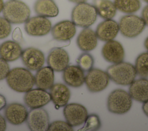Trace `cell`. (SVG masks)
Returning a JSON list of instances; mask_svg holds the SVG:
<instances>
[{
  "label": "cell",
  "instance_id": "obj_1",
  "mask_svg": "<svg viewBox=\"0 0 148 131\" xmlns=\"http://www.w3.org/2000/svg\"><path fill=\"white\" fill-rule=\"evenodd\" d=\"M6 80L9 87L18 92H26L32 89L35 84V76L28 69L23 68L12 69Z\"/></svg>",
  "mask_w": 148,
  "mask_h": 131
},
{
  "label": "cell",
  "instance_id": "obj_2",
  "mask_svg": "<svg viewBox=\"0 0 148 131\" xmlns=\"http://www.w3.org/2000/svg\"><path fill=\"white\" fill-rule=\"evenodd\" d=\"M106 73L110 79L121 85H130L136 76L135 66L130 63L123 61L109 66Z\"/></svg>",
  "mask_w": 148,
  "mask_h": 131
},
{
  "label": "cell",
  "instance_id": "obj_3",
  "mask_svg": "<svg viewBox=\"0 0 148 131\" xmlns=\"http://www.w3.org/2000/svg\"><path fill=\"white\" fill-rule=\"evenodd\" d=\"M3 17L10 23H25L29 18L31 10L28 5L20 0H9L4 3Z\"/></svg>",
  "mask_w": 148,
  "mask_h": 131
},
{
  "label": "cell",
  "instance_id": "obj_4",
  "mask_svg": "<svg viewBox=\"0 0 148 131\" xmlns=\"http://www.w3.org/2000/svg\"><path fill=\"white\" fill-rule=\"evenodd\" d=\"M97 14L94 5L86 2L79 3L73 8L72 11V21L78 27L88 28L95 23Z\"/></svg>",
  "mask_w": 148,
  "mask_h": 131
},
{
  "label": "cell",
  "instance_id": "obj_5",
  "mask_svg": "<svg viewBox=\"0 0 148 131\" xmlns=\"http://www.w3.org/2000/svg\"><path fill=\"white\" fill-rule=\"evenodd\" d=\"M132 104V98L130 93L122 89L112 91L108 97V109L113 114H124L131 109Z\"/></svg>",
  "mask_w": 148,
  "mask_h": 131
},
{
  "label": "cell",
  "instance_id": "obj_6",
  "mask_svg": "<svg viewBox=\"0 0 148 131\" xmlns=\"http://www.w3.org/2000/svg\"><path fill=\"white\" fill-rule=\"evenodd\" d=\"M119 26V31L123 36L133 38L142 33L146 24L142 17L134 14H128L121 18Z\"/></svg>",
  "mask_w": 148,
  "mask_h": 131
},
{
  "label": "cell",
  "instance_id": "obj_7",
  "mask_svg": "<svg viewBox=\"0 0 148 131\" xmlns=\"http://www.w3.org/2000/svg\"><path fill=\"white\" fill-rule=\"evenodd\" d=\"M109 77L106 72L97 69H91L85 77L84 83L89 91L99 92L105 89L109 83Z\"/></svg>",
  "mask_w": 148,
  "mask_h": 131
},
{
  "label": "cell",
  "instance_id": "obj_8",
  "mask_svg": "<svg viewBox=\"0 0 148 131\" xmlns=\"http://www.w3.org/2000/svg\"><path fill=\"white\" fill-rule=\"evenodd\" d=\"M51 21L45 17L38 16L29 18L25 23L27 33L32 36H42L48 34L51 29Z\"/></svg>",
  "mask_w": 148,
  "mask_h": 131
},
{
  "label": "cell",
  "instance_id": "obj_9",
  "mask_svg": "<svg viewBox=\"0 0 148 131\" xmlns=\"http://www.w3.org/2000/svg\"><path fill=\"white\" fill-rule=\"evenodd\" d=\"M26 121L32 131H46L50 125L49 114L42 107L32 108L28 114Z\"/></svg>",
  "mask_w": 148,
  "mask_h": 131
},
{
  "label": "cell",
  "instance_id": "obj_10",
  "mask_svg": "<svg viewBox=\"0 0 148 131\" xmlns=\"http://www.w3.org/2000/svg\"><path fill=\"white\" fill-rule=\"evenodd\" d=\"M63 114L66 121L72 127L84 123L87 118L86 108L78 103H70L65 106Z\"/></svg>",
  "mask_w": 148,
  "mask_h": 131
},
{
  "label": "cell",
  "instance_id": "obj_11",
  "mask_svg": "<svg viewBox=\"0 0 148 131\" xmlns=\"http://www.w3.org/2000/svg\"><path fill=\"white\" fill-rule=\"evenodd\" d=\"M21 60L26 68L31 70H38L45 63V55L39 49L28 47L24 50L21 55Z\"/></svg>",
  "mask_w": 148,
  "mask_h": 131
},
{
  "label": "cell",
  "instance_id": "obj_12",
  "mask_svg": "<svg viewBox=\"0 0 148 131\" xmlns=\"http://www.w3.org/2000/svg\"><path fill=\"white\" fill-rule=\"evenodd\" d=\"M69 57L65 50L60 47H55L51 50L47 58V63L54 71L62 72L68 66Z\"/></svg>",
  "mask_w": 148,
  "mask_h": 131
},
{
  "label": "cell",
  "instance_id": "obj_13",
  "mask_svg": "<svg viewBox=\"0 0 148 131\" xmlns=\"http://www.w3.org/2000/svg\"><path fill=\"white\" fill-rule=\"evenodd\" d=\"M103 58L109 62L117 63L123 61L125 52L122 44L114 40H109L103 45L102 48Z\"/></svg>",
  "mask_w": 148,
  "mask_h": 131
},
{
  "label": "cell",
  "instance_id": "obj_14",
  "mask_svg": "<svg viewBox=\"0 0 148 131\" xmlns=\"http://www.w3.org/2000/svg\"><path fill=\"white\" fill-rule=\"evenodd\" d=\"M25 104L29 108H40L49 103L51 100L50 93L40 88L31 89L26 92L24 96Z\"/></svg>",
  "mask_w": 148,
  "mask_h": 131
},
{
  "label": "cell",
  "instance_id": "obj_15",
  "mask_svg": "<svg viewBox=\"0 0 148 131\" xmlns=\"http://www.w3.org/2000/svg\"><path fill=\"white\" fill-rule=\"evenodd\" d=\"M76 25L71 21L64 20L55 24L51 29L53 38L58 41L69 40L75 35Z\"/></svg>",
  "mask_w": 148,
  "mask_h": 131
},
{
  "label": "cell",
  "instance_id": "obj_16",
  "mask_svg": "<svg viewBox=\"0 0 148 131\" xmlns=\"http://www.w3.org/2000/svg\"><path fill=\"white\" fill-rule=\"evenodd\" d=\"M5 116L9 123L14 125H18L26 121L28 111L26 107L18 103L8 104L5 109Z\"/></svg>",
  "mask_w": 148,
  "mask_h": 131
},
{
  "label": "cell",
  "instance_id": "obj_17",
  "mask_svg": "<svg viewBox=\"0 0 148 131\" xmlns=\"http://www.w3.org/2000/svg\"><path fill=\"white\" fill-rule=\"evenodd\" d=\"M119 32V24L113 20L108 19L98 24L95 33L99 40L108 42L113 40Z\"/></svg>",
  "mask_w": 148,
  "mask_h": 131
},
{
  "label": "cell",
  "instance_id": "obj_18",
  "mask_svg": "<svg viewBox=\"0 0 148 131\" xmlns=\"http://www.w3.org/2000/svg\"><path fill=\"white\" fill-rule=\"evenodd\" d=\"M62 78L68 85L78 88L84 83L85 76L84 71L79 66L69 65L63 70Z\"/></svg>",
  "mask_w": 148,
  "mask_h": 131
},
{
  "label": "cell",
  "instance_id": "obj_19",
  "mask_svg": "<svg viewBox=\"0 0 148 131\" xmlns=\"http://www.w3.org/2000/svg\"><path fill=\"white\" fill-rule=\"evenodd\" d=\"M51 100L58 108L66 106L70 99L71 92L69 89L64 84L56 83L50 89Z\"/></svg>",
  "mask_w": 148,
  "mask_h": 131
},
{
  "label": "cell",
  "instance_id": "obj_20",
  "mask_svg": "<svg viewBox=\"0 0 148 131\" xmlns=\"http://www.w3.org/2000/svg\"><path fill=\"white\" fill-rule=\"evenodd\" d=\"M76 43L81 50L90 51L97 47L98 38L95 32L92 29L89 28H84L79 34Z\"/></svg>",
  "mask_w": 148,
  "mask_h": 131
},
{
  "label": "cell",
  "instance_id": "obj_21",
  "mask_svg": "<svg viewBox=\"0 0 148 131\" xmlns=\"http://www.w3.org/2000/svg\"><path fill=\"white\" fill-rule=\"evenodd\" d=\"M132 99L139 102L148 100V80L141 78L134 80L129 88V92Z\"/></svg>",
  "mask_w": 148,
  "mask_h": 131
},
{
  "label": "cell",
  "instance_id": "obj_22",
  "mask_svg": "<svg viewBox=\"0 0 148 131\" xmlns=\"http://www.w3.org/2000/svg\"><path fill=\"white\" fill-rule=\"evenodd\" d=\"M23 50L19 43L7 40L0 45V57L7 62H12L21 57Z\"/></svg>",
  "mask_w": 148,
  "mask_h": 131
},
{
  "label": "cell",
  "instance_id": "obj_23",
  "mask_svg": "<svg viewBox=\"0 0 148 131\" xmlns=\"http://www.w3.org/2000/svg\"><path fill=\"white\" fill-rule=\"evenodd\" d=\"M54 81V70L49 66L41 68L35 76V84L38 88L47 90L53 85Z\"/></svg>",
  "mask_w": 148,
  "mask_h": 131
},
{
  "label": "cell",
  "instance_id": "obj_24",
  "mask_svg": "<svg viewBox=\"0 0 148 131\" xmlns=\"http://www.w3.org/2000/svg\"><path fill=\"white\" fill-rule=\"evenodd\" d=\"M34 8L38 16L45 17H56L59 12L58 6L53 0H37Z\"/></svg>",
  "mask_w": 148,
  "mask_h": 131
},
{
  "label": "cell",
  "instance_id": "obj_25",
  "mask_svg": "<svg viewBox=\"0 0 148 131\" xmlns=\"http://www.w3.org/2000/svg\"><path fill=\"white\" fill-rule=\"evenodd\" d=\"M94 6L98 14L105 19H112L116 14L117 9L114 2L110 0H94Z\"/></svg>",
  "mask_w": 148,
  "mask_h": 131
},
{
  "label": "cell",
  "instance_id": "obj_26",
  "mask_svg": "<svg viewBox=\"0 0 148 131\" xmlns=\"http://www.w3.org/2000/svg\"><path fill=\"white\" fill-rule=\"evenodd\" d=\"M114 3L117 10L127 14L137 12L141 6L139 0H114Z\"/></svg>",
  "mask_w": 148,
  "mask_h": 131
},
{
  "label": "cell",
  "instance_id": "obj_27",
  "mask_svg": "<svg viewBox=\"0 0 148 131\" xmlns=\"http://www.w3.org/2000/svg\"><path fill=\"white\" fill-rule=\"evenodd\" d=\"M135 68L136 74L140 77H148V52L138 55L135 61Z\"/></svg>",
  "mask_w": 148,
  "mask_h": 131
},
{
  "label": "cell",
  "instance_id": "obj_28",
  "mask_svg": "<svg viewBox=\"0 0 148 131\" xmlns=\"http://www.w3.org/2000/svg\"><path fill=\"white\" fill-rule=\"evenodd\" d=\"M84 123V125L79 130H97L101 125L99 117L95 114L88 115Z\"/></svg>",
  "mask_w": 148,
  "mask_h": 131
},
{
  "label": "cell",
  "instance_id": "obj_29",
  "mask_svg": "<svg viewBox=\"0 0 148 131\" xmlns=\"http://www.w3.org/2000/svg\"><path fill=\"white\" fill-rule=\"evenodd\" d=\"M76 62L78 66H79L83 71L88 72L91 69L94 65V58L88 53H83L77 59Z\"/></svg>",
  "mask_w": 148,
  "mask_h": 131
},
{
  "label": "cell",
  "instance_id": "obj_30",
  "mask_svg": "<svg viewBox=\"0 0 148 131\" xmlns=\"http://www.w3.org/2000/svg\"><path fill=\"white\" fill-rule=\"evenodd\" d=\"M73 130L67 122L62 121H56L50 123L48 130L49 131H72Z\"/></svg>",
  "mask_w": 148,
  "mask_h": 131
},
{
  "label": "cell",
  "instance_id": "obj_31",
  "mask_svg": "<svg viewBox=\"0 0 148 131\" xmlns=\"http://www.w3.org/2000/svg\"><path fill=\"white\" fill-rule=\"evenodd\" d=\"M11 31L10 23L5 17H0V39L7 38L10 35Z\"/></svg>",
  "mask_w": 148,
  "mask_h": 131
},
{
  "label": "cell",
  "instance_id": "obj_32",
  "mask_svg": "<svg viewBox=\"0 0 148 131\" xmlns=\"http://www.w3.org/2000/svg\"><path fill=\"white\" fill-rule=\"evenodd\" d=\"M10 71V67L5 60L0 57V80L6 78Z\"/></svg>",
  "mask_w": 148,
  "mask_h": 131
},
{
  "label": "cell",
  "instance_id": "obj_33",
  "mask_svg": "<svg viewBox=\"0 0 148 131\" xmlns=\"http://www.w3.org/2000/svg\"><path fill=\"white\" fill-rule=\"evenodd\" d=\"M12 39L13 41L19 44L23 42L24 39L23 37V34L20 28L17 27L14 29L12 33Z\"/></svg>",
  "mask_w": 148,
  "mask_h": 131
},
{
  "label": "cell",
  "instance_id": "obj_34",
  "mask_svg": "<svg viewBox=\"0 0 148 131\" xmlns=\"http://www.w3.org/2000/svg\"><path fill=\"white\" fill-rule=\"evenodd\" d=\"M142 18L145 24L148 26V5L145 6L142 11Z\"/></svg>",
  "mask_w": 148,
  "mask_h": 131
},
{
  "label": "cell",
  "instance_id": "obj_35",
  "mask_svg": "<svg viewBox=\"0 0 148 131\" xmlns=\"http://www.w3.org/2000/svg\"><path fill=\"white\" fill-rule=\"evenodd\" d=\"M6 128V123L5 119L0 115V131H4Z\"/></svg>",
  "mask_w": 148,
  "mask_h": 131
},
{
  "label": "cell",
  "instance_id": "obj_36",
  "mask_svg": "<svg viewBox=\"0 0 148 131\" xmlns=\"http://www.w3.org/2000/svg\"><path fill=\"white\" fill-rule=\"evenodd\" d=\"M6 106V100L4 96L0 94V111Z\"/></svg>",
  "mask_w": 148,
  "mask_h": 131
},
{
  "label": "cell",
  "instance_id": "obj_37",
  "mask_svg": "<svg viewBox=\"0 0 148 131\" xmlns=\"http://www.w3.org/2000/svg\"><path fill=\"white\" fill-rule=\"evenodd\" d=\"M142 110L144 113L148 117V100L143 102L142 105Z\"/></svg>",
  "mask_w": 148,
  "mask_h": 131
},
{
  "label": "cell",
  "instance_id": "obj_38",
  "mask_svg": "<svg viewBox=\"0 0 148 131\" xmlns=\"http://www.w3.org/2000/svg\"><path fill=\"white\" fill-rule=\"evenodd\" d=\"M69 1L76 3H82V2H85L87 0H69Z\"/></svg>",
  "mask_w": 148,
  "mask_h": 131
},
{
  "label": "cell",
  "instance_id": "obj_39",
  "mask_svg": "<svg viewBox=\"0 0 148 131\" xmlns=\"http://www.w3.org/2000/svg\"><path fill=\"white\" fill-rule=\"evenodd\" d=\"M4 6V2L3 0H0V13L2 12L3 8Z\"/></svg>",
  "mask_w": 148,
  "mask_h": 131
},
{
  "label": "cell",
  "instance_id": "obj_40",
  "mask_svg": "<svg viewBox=\"0 0 148 131\" xmlns=\"http://www.w3.org/2000/svg\"><path fill=\"white\" fill-rule=\"evenodd\" d=\"M144 46H145V47L146 48V49L148 51V37L145 40Z\"/></svg>",
  "mask_w": 148,
  "mask_h": 131
},
{
  "label": "cell",
  "instance_id": "obj_41",
  "mask_svg": "<svg viewBox=\"0 0 148 131\" xmlns=\"http://www.w3.org/2000/svg\"><path fill=\"white\" fill-rule=\"evenodd\" d=\"M145 2H147V3H148V0H143Z\"/></svg>",
  "mask_w": 148,
  "mask_h": 131
}]
</instances>
